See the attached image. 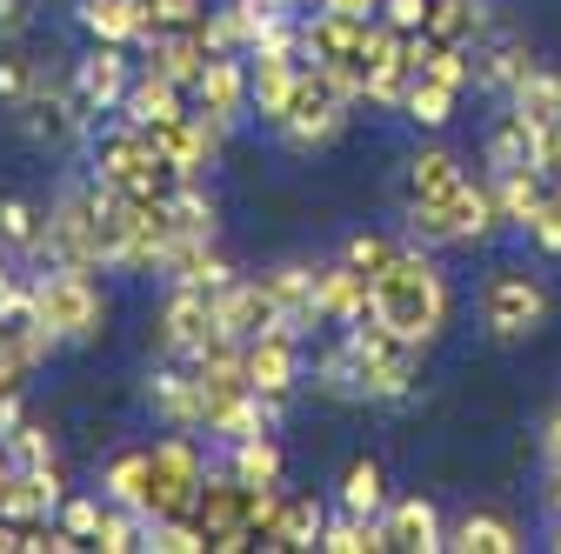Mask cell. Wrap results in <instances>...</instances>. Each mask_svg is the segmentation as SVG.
Instances as JSON below:
<instances>
[{"label":"cell","instance_id":"cell-31","mask_svg":"<svg viewBox=\"0 0 561 554\" xmlns=\"http://www.w3.org/2000/svg\"><path fill=\"white\" fill-rule=\"evenodd\" d=\"M448 547H455V554H515V547H522V528L502 521V515H461V521L448 528Z\"/></svg>","mask_w":561,"mask_h":554},{"label":"cell","instance_id":"cell-27","mask_svg":"<svg viewBox=\"0 0 561 554\" xmlns=\"http://www.w3.org/2000/svg\"><path fill=\"white\" fill-rule=\"evenodd\" d=\"M75 21L88 27V41H121V47H140V41H148V0H81Z\"/></svg>","mask_w":561,"mask_h":554},{"label":"cell","instance_id":"cell-5","mask_svg":"<svg viewBox=\"0 0 561 554\" xmlns=\"http://www.w3.org/2000/svg\"><path fill=\"white\" fill-rule=\"evenodd\" d=\"M347 114H355V94H347L328 67L301 60L295 94H288V120H280L274 134H280L295 154H321V148H334L341 134H347Z\"/></svg>","mask_w":561,"mask_h":554},{"label":"cell","instance_id":"cell-3","mask_svg":"<svg viewBox=\"0 0 561 554\" xmlns=\"http://www.w3.org/2000/svg\"><path fill=\"white\" fill-rule=\"evenodd\" d=\"M88 174L94 181H107V187H121L127 200H168L174 194V168L154 154V141H148V127H134V120H114V127H101L94 141H88Z\"/></svg>","mask_w":561,"mask_h":554},{"label":"cell","instance_id":"cell-16","mask_svg":"<svg viewBox=\"0 0 561 554\" xmlns=\"http://www.w3.org/2000/svg\"><path fill=\"white\" fill-rule=\"evenodd\" d=\"M241 368H248V388L254 394H280L288 401L295 388H301V334H288V327H267V334H254L248 348H241Z\"/></svg>","mask_w":561,"mask_h":554},{"label":"cell","instance_id":"cell-32","mask_svg":"<svg viewBox=\"0 0 561 554\" xmlns=\"http://www.w3.org/2000/svg\"><path fill=\"white\" fill-rule=\"evenodd\" d=\"M421 34H435L442 47H474L488 34V8H481V0H435Z\"/></svg>","mask_w":561,"mask_h":554},{"label":"cell","instance_id":"cell-58","mask_svg":"<svg viewBox=\"0 0 561 554\" xmlns=\"http://www.w3.org/2000/svg\"><path fill=\"white\" fill-rule=\"evenodd\" d=\"M548 547H554V554H561V521H554V541H548Z\"/></svg>","mask_w":561,"mask_h":554},{"label":"cell","instance_id":"cell-19","mask_svg":"<svg viewBox=\"0 0 561 554\" xmlns=\"http://www.w3.org/2000/svg\"><path fill=\"white\" fill-rule=\"evenodd\" d=\"M295 74H301V54H295V47H261V54H248V107H254L267 127L288 120Z\"/></svg>","mask_w":561,"mask_h":554},{"label":"cell","instance_id":"cell-41","mask_svg":"<svg viewBox=\"0 0 561 554\" xmlns=\"http://www.w3.org/2000/svg\"><path fill=\"white\" fill-rule=\"evenodd\" d=\"M314 394H328V401H355V361H347V341H341V334L314 355Z\"/></svg>","mask_w":561,"mask_h":554},{"label":"cell","instance_id":"cell-35","mask_svg":"<svg viewBox=\"0 0 561 554\" xmlns=\"http://www.w3.org/2000/svg\"><path fill=\"white\" fill-rule=\"evenodd\" d=\"M321 528H328V508H321V495H288V508H280V528H274V547H280V554L321 547Z\"/></svg>","mask_w":561,"mask_h":554},{"label":"cell","instance_id":"cell-55","mask_svg":"<svg viewBox=\"0 0 561 554\" xmlns=\"http://www.w3.org/2000/svg\"><path fill=\"white\" fill-rule=\"evenodd\" d=\"M328 14H347V21H381V0H321Z\"/></svg>","mask_w":561,"mask_h":554},{"label":"cell","instance_id":"cell-34","mask_svg":"<svg viewBox=\"0 0 561 554\" xmlns=\"http://www.w3.org/2000/svg\"><path fill=\"white\" fill-rule=\"evenodd\" d=\"M488 174H508V168H535V134L522 114H502L495 127H488V148H481Z\"/></svg>","mask_w":561,"mask_h":554},{"label":"cell","instance_id":"cell-43","mask_svg":"<svg viewBox=\"0 0 561 554\" xmlns=\"http://www.w3.org/2000/svg\"><path fill=\"white\" fill-rule=\"evenodd\" d=\"M94 547H101V554H134V547H148V515H134V508H114V501H107V521H101Z\"/></svg>","mask_w":561,"mask_h":554},{"label":"cell","instance_id":"cell-29","mask_svg":"<svg viewBox=\"0 0 561 554\" xmlns=\"http://www.w3.org/2000/svg\"><path fill=\"white\" fill-rule=\"evenodd\" d=\"M148 468H154V448H121V454L101 468V495H107L114 508L148 515Z\"/></svg>","mask_w":561,"mask_h":554},{"label":"cell","instance_id":"cell-8","mask_svg":"<svg viewBox=\"0 0 561 554\" xmlns=\"http://www.w3.org/2000/svg\"><path fill=\"white\" fill-rule=\"evenodd\" d=\"M14 114V127L27 134L34 148H47V154H60V148H75L81 134H88V107H81V94H75V81L67 74H47L41 67V81L21 94V107H8Z\"/></svg>","mask_w":561,"mask_h":554},{"label":"cell","instance_id":"cell-7","mask_svg":"<svg viewBox=\"0 0 561 554\" xmlns=\"http://www.w3.org/2000/svg\"><path fill=\"white\" fill-rule=\"evenodd\" d=\"M207 488V461H201V441L187 428H168L154 441V468H148V521H187L194 501Z\"/></svg>","mask_w":561,"mask_h":554},{"label":"cell","instance_id":"cell-24","mask_svg":"<svg viewBox=\"0 0 561 554\" xmlns=\"http://www.w3.org/2000/svg\"><path fill=\"white\" fill-rule=\"evenodd\" d=\"M215 60V47H207V34L201 27H181V34H148L140 41V67H154V74H168V81H181V88H194L201 81V67Z\"/></svg>","mask_w":561,"mask_h":554},{"label":"cell","instance_id":"cell-4","mask_svg":"<svg viewBox=\"0 0 561 554\" xmlns=\"http://www.w3.org/2000/svg\"><path fill=\"white\" fill-rule=\"evenodd\" d=\"M34 321L60 341V348H94L107 334V295L81 267H41L34 281Z\"/></svg>","mask_w":561,"mask_h":554},{"label":"cell","instance_id":"cell-11","mask_svg":"<svg viewBox=\"0 0 561 554\" xmlns=\"http://www.w3.org/2000/svg\"><path fill=\"white\" fill-rule=\"evenodd\" d=\"M241 515H248V481L234 468H207V488L194 501V521L207 534V554H248L254 547L248 528H241Z\"/></svg>","mask_w":561,"mask_h":554},{"label":"cell","instance_id":"cell-42","mask_svg":"<svg viewBox=\"0 0 561 554\" xmlns=\"http://www.w3.org/2000/svg\"><path fill=\"white\" fill-rule=\"evenodd\" d=\"M41 207L27 200V194H0V241L8 247H21V254H34V241H41Z\"/></svg>","mask_w":561,"mask_h":554},{"label":"cell","instance_id":"cell-17","mask_svg":"<svg viewBox=\"0 0 561 554\" xmlns=\"http://www.w3.org/2000/svg\"><path fill=\"white\" fill-rule=\"evenodd\" d=\"M215 327H221L228 341H241V348H248L254 334L288 327V321H280V308H274V295H267L261 274H234V281L215 295Z\"/></svg>","mask_w":561,"mask_h":554},{"label":"cell","instance_id":"cell-48","mask_svg":"<svg viewBox=\"0 0 561 554\" xmlns=\"http://www.w3.org/2000/svg\"><path fill=\"white\" fill-rule=\"evenodd\" d=\"M54 521H60L67 534H75L81 547H94V534H101V521H107V495H67Z\"/></svg>","mask_w":561,"mask_h":554},{"label":"cell","instance_id":"cell-22","mask_svg":"<svg viewBox=\"0 0 561 554\" xmlns=\"http://www.w3.org/2000/svg\"><path fill=\"white\" fill-rule=\"evenodd\" d=\"M261 281H267L280 321H288V334H314V327H328V321H321V301H314V261H280V267L261 274Z\"/></svg>","mask_w":561,"mask_h":554},{"label":"cell","instance_id":"cell-44","mask_svg":"<svg viewBox=\"0 0 561 554\" xmlns=\"http://www.w3.org/2000/svg\"><path fill=\"white\" fill-rule=\"evenodd\" d=\"M280 508H288V495H280V481H274V488H248V515H241V528H248V541H254V547H274Z\"/></svg>","mask_w":561,"mask_h":554},{"label":"cell","instance_id":"cell-10","mask_svg":"<svg viewBox=\"0 0 561 554\" xmlns=\"http://www.w3.org/2000/svg\"><path fill=\"white\" fill-rule=\"evenodd\" d=\"M541 321H548V288L535 281L528 267L488 274V288H481V327H488V341H528V334H541Z\"/></svg>","mask_w":561,"mask_h":554},{"label":"cell","instance_id":"cell-6","mask_svg":"<svg viewBox=\"0 0 561 554\" xmlns=\"http://www.w3.org/2000/svg\"><path fill=\"white\" fill-rule=\"evenodd\" d=\"M495 228H508L495 181H461L442 207H408V241H421V247H474Z\"/></svg>","mask_w":561,"mask_h":554},{"label":"cell","instance_id":"cell-2","mask_svg":"<svg viewBox=\"0 0 561 554\" xmlns=\"http://www.w3.org/2000/svg\"><path fill=\"white\" fill-rule=\"evenodd\" d=\"M341 341H347V361H355V401L394 407V401H408V394L421 388V355H428V348L401 341L381 314L341 327Z\"/></svg>","mask_w":561,"mask_h":554},{"label":"cell","instance_id":"cell-14","mask_svg":"<svg viewBox=\"0 0 561 554\" xmlns=\"http://www.w3.org/2000/svg\"><path fill=\"white\" fill-rule=\"evenodd\" d=\"M215 334H221V327H215V295H207V288H168V301H161V314H154L161 355L194 361Z\"/></svg>","mask_w":561,"mask_h":554},{"label":"cell","instance_id":"cell-20","mask_svg":"<svg viewBox=\"0 0 561 554\" xmlns=\"http://www.w3.org/2000/svg\"><path fill=\"white\" fill-rule=\"evenodd\" d=\"M60 501H67L60 461H54V468H14L8 481H0V515H8L14 528H27V521H54Z\"/></svg>","mask_w":561,"mask_h":554},{"label":"cell","instance_id":"cell-46","mask_svg":"<svg viewBox=\"0 0 561 554\" xmlns=\"http://www.w3.org/2000/svg\"><path fill=\"white\" fill-rule=\"evenodd\" d=\"M408 241H394V234H347V247H341V261H355L368 281H381V274L394 267V254H401Z\"/></svg>","mask_w":561,"mask_h":554},{"label":"cell","instance_id":"cell-57","mask_svg":"<svg viewBox=\"0 0 561 554\" xmlns=\"http://www.w3.org/2000/svg\"><path fill=\"white\" fill-rule=\"evenodd\" d=\"M548 508H554V521H561V468H548Z\"/></svg>","mask_w":561,"mask_h":554},{"label":"cell","instance_id":"cell-38","mask_svg":"<svg viewBox=\"0 0 561 554\" xmlns=\"http://www.w3.org/2000/svg\"><path fill=\"white\" fill-rule=\"evenodd\" d=\"M168 215H174V228H181V234H194V241H215V228H221V215H215V194H207L201 181H174V194H168Z\"/></svg>","mask_w":561,"mask_h":554},{"label":"cell","instance_id":"cell-39","mask_svg":"<svg viewBox=\"0 0 561 554\" xmlns=\"http://www.w3.org/2000/svg\"><path fill=\"white\" fill-rule=\"evenodd\" d=\"M488 181H495V200H502V221L508 228H522L535 215V200L548 194V174L541 168H508V174H488Z\"/></svg>","mask_w":561,"mask_h":554},{"label":"cell","instance_id":"cell-47","mask_svg":"<svg viewBox=\"0 0 561 554\" xmlns=\"http://www.w3.org/2000/svg\"><path fill=\"white\" fill-rule=\"evenodd\" d=\"M41 81V60L21 54L14 41H0V107H21V94Z\"/></svg>","mask_w":561,"mask_h":554},{"label":"cell","instance_id":"cell-18","mask_svg":"<svg viewBox=\"0 0 561 554\" xmlns=\"http://www.w3.org/2000/svg\"><path fill=\"white\" fill-rule=\"evenodd\" d=\"M314 301L328 327H355L375 314V281L355 261H314Z\"/></svg>","mask_w":561,"mask_h":554},{"label":"cell","instance_id":"cell-33","mask_svg":"<svg viewBox=\"0 0 561 554\" xmlns=\"http://www.w3.org/2000/svg\"><path fill=\"white\" fill-rule=\"evenodd\" d=\"M341 508L347 515H368V521H381L388 515V474H381V461H347V474H341Z\"/></svg>","mask_w":561,"mask_h":554},{"label":"cell","instance_id":"cell-52","mask_svg":"<svg viewBox=\"0 0 561 554\" xmlns=\"http://www.w3.org/2000/svg\"><path fill=\"white\" fill-rule=\"evenodd\" d=\"M428 8H435V0H381V21L401 27V34H421V27H428Z\"/></svg>","mask_w":561,"mask_h":554},{"label":"cell","instance_id":"cell-53","mask_svg":"<svg viewBox=\"0 0 561 554\" xmlns=\"http://www.w3.org/2000/svg\"><path fill=\"white\" fill-rule=\"evenodd\" d=\"M34 21V0H0V41H21Z\"/></svg>","mask_w":561,"mask_h":554},{"label":"cell","instance_id":"cell-26","mask_svg":"<svg viewBox=\"0 0 561 554\" xmlns=\"http://www.w3.org/2000/svg\"><path fill=\"white\" fill-rule=\"evenodd\" d=\"M174 114H187V88L168 81V74H154V67H140L134 88H127V101H121V120H134V127H161V120H174Z\"/></svg>","mask_w":561,"mask_h":554},{"label":"cell","instance_id":"cell-13","mask_svg":"<svg viewBox=\"0 0 561 554\" xmlns=\"http://www.w3.org/2000/svg\"><path fill=\"white\" fill-rule=\"evenodd\" d=\"M148 141H154V154L181 174V181H201L207 168L221 161V141H228V127H215L207 114H174V120H161V127H148Z\"/></svg>","mask_w":561,"mask_h":554},{"label":"cell","instance_id":"cell-30","mask_svg":"<svg viewBox=\"0 0 561 554\" xmlns=\"http://www.w3.org/2000/svg\"><path fill=\"white\" fill-rule=\"evenodd\" d=\"M508 114H522V120H528V134L561 127V74H554V67H528L522 88L508 94Z\"/></svg>","mask_w":561,"mask_h":554},{"label":"cell","instance_id":"cell-51","mask_svg":"<svg viewBox=\"0 0 561 554\" xmlns=\"http://www.w3.org/2000/svg\"><path fill=\"white\" fill-rule=\"evenodd\" d=\"M0 321H34V288H21L8 261H0Z\"/></svg>","mask_w":561,"mask_h":554},{"label":"cell","instance_id":"cell-15","mask_svg":"<svg viewBox=\"0 0 561 554\" xmlns=\"http://www.w3.org/2000/svg\"><path fill=\"white\" fill-rule=\"evenodd\" d=\"M187 101H194V114H207L215 127H241L254 107H248V54H215L201 67V81L187 88Z\"/></svg>","mask_w":561,"mask_h":554},{"label":"cell","instance_id":"cell-28","mask_svg":"<svg viewBox=\"0 0 561 554\" xmlns=\"http://www.w3.org/2000/svg\"><path fill=\"white\" fill-rule=\"evenodd\" d=\"M461 181H468V174H461V161H455L448 148H421V154L408 161V207H442Z\"/></svg>","mask_w":561,"mask_h":554},{"label":"cell","instance_id":"cell-23","mask_svg":"<svg viewBox=\"0 0 561 554\" xmlns=\"http://www.w3.org/2000/svg\"><path fill=\"white\" fill-rule=\"evenodd\" d=\"M381 528H388V554H442V547H448V528H442L435 501H421V495L388 501Z\"/></svg>","mask_w":561,"mask_h":554},{"label":"cell","instance_id":"cell-21","mask_svg":"<svg viewBox=\"0 0 561 554\" xmlns=\"http://www.w3.org/2000/svg\"><path fill=\"white\" fill-rule=\"evenodd\" d=\"M148 407H154V422H161V428H187V435H201V374H194L187 361L168 355V368L148 374Z\"/></svg>","mask_w":561,"mask_h":554},{"label":"cell","instance_id":"cell-54","mask_svg":"<svg viewBox=\"0 0 561 554\" xmlns=\"http://www.w3.org/2000/svg\"><path fill=\"white\" fill-rule=\"evenodd\" d=\"M535 168H541L548 181H561V127H548V134H535Z\"/></svg>","mask_w":561,"mask_h":554},{"label":"cell","instance_id":"cell-45","mask_svg":"<svg viewBox=\"0 0 561 554\" xmlns=\"http://www.w3.org/2000/svg\"><path fill=\"white\" fill-rule=\"evenodd\" d=\"M8 454H14V468H54V435H47V422L21 414V422L8 428Z\"/></svg>","mask_w":561,"mask_h":554},{"label":"cell","instance_id":"cell-9","mask_svg":"<svg viewBox=\"0 0 561 554\" xmlns=\"http://www.w3.org/2000/svg\"><path fill=\"white\" fill-rule=\"evenodd\" d=\"M41 267H81V274H101V247H94V207H88V181H67L60 200L47 207L41 221V241L34 254Z\"/></svg>","mask_w":561,"mask_h":554},{"label":"cell","instance_id":"cell-1","mask_svg":"<svg viewBox=\"0 0 561 554\" xmlns=\"http://www.w3.org/2000/svg\"><path fill=\"white\" fill-rule=\"evenodd\" d=\"M375 314H381L401 341H414V348H435V341L448 334L455 301H448V274H442L435 247L408 241V247L394 254V267L375 281Z\"/></svg>","mask_w":561,"mask_h":554},{"label":"cell","instance_id":"cell-56","mask_svg":"<svg viewBox=\"0 0 561 554\" xmlns=\"http://www.w3.org/2000/svg\"><path fill=\"white\" fill-rule=\"evenodd\" d=\"M541 454H548V468H561V407L541 422Z\"/></svg>","mask_w":561,"mask_h":554},{"label":"cell","instance_id":"cell-40","mask_svg":"<svg viewBox=\"0 0 561 554\" xmlns=\"http://www.w3.org/2000/svg\"><path fill=\"white\" fill-rule=\"evenodd\" d=\"M228 468L248 481V488H274L288 461H280V441H274V435H248V441H234V448H228Z\"/></svg>","mask_w":561,"mask_h":554},{"label":"cell","instance_id":"cell-12","mask_svg":"<svg viewBox=\"0 0 561 554\" xmlns=\"http://www.w3.org/2000/svg\"><path fill=\"white\" fill-rule=\"evenodd\" d=\"M134 74H140V60H134V47H121V41H94L81 60H75V94H81V107L88 114H121V101H127V88H134Z\"/></svg>","mask_w":561,"mask_h":554},{"label":"cell","instance_id":"cell-50","mask_svg":"<svg viewBox=\"0 0 561 554\" xmlns=\"http://www.w3.org/2000/svg\"><path fill=\"white\" fill-rule=\"evenodd\" d=\"M215 14V0H148V34H181Z\"/></svg>","mask_w":561,"mask_h":554},{"label":"cell","instance_id":"cell-49","mask_svg":"<svg viewBox=\"0 0 561 554\" xmlns=\"http://www.w3.org/2000/svg\"><path fill=\"white\" fill-rule=\"evenodd\" d=\"M522 234H528L541 254H561V181H548V194L535 200V215L522 221Z\"/></svg>","mask_w":561,"mask_h":554},{"label":"cell","instance_id":"cell-36","mask_svg":"<svg viewBox=\"0 0 561 554\" xmlns=\"http://www.w3.org/2000/svg\"><path fill=\"white\" fill-rule=\"evenodd\" d=\"M321 554H388V528L341 508V515H328V528H321Z\"/></svg>","mask_w":561,"mask_h":554},{"label":"cell","instance_id":"cell-37","mask_svg":"<svg viewBox=\"0 0 561 554\" xmlns=\"http://www.w3.org/2000/svg\"><path fill=\"white\" fill-rule=\"evenodd\" d=\"M455 101H461V88H448V81H435V74H414L408 94H401V114H408L414 127H448V120H455Z\"/></svg>","mask_w":561,"mask_h":554},{"label":"cell","instance_id":"cell-25","mask_svg":"<svg viewBox=\"0 0 561 554\" xmlns=\"http://www.w3.org/2000/svg\"><path fill=\"white\" fill-rule=\"evenodd\" d=\"M535 67V54H528V41H515V34H495V41H474V88H488V94H515L522 88V74Z\"/></svg>","mask_w":561,"mask_h":554}]
</instances>
